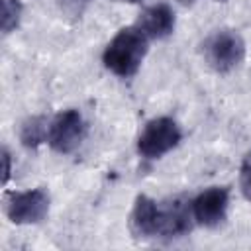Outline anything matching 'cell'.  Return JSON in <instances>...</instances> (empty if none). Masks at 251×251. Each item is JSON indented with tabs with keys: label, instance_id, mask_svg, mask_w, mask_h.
I'll return each mask as SVG.
<instances>
[{
	"label": "cell",
	"instance_id": "3957f363",
	"mask_svg": "<svg viewBox=\"0 0 251 251\" xmlns=\"http://www.w3.org/2000/svg\"><path fill=\"white\" fill-rule=\"evenodd\" d=\"M182 139L180 127L173 118L161 116L145 124L143 131L137 137V153L147 159L155 161L173 151Z\"/></svg>",
	"mask_w": 251,
	"mask_h": 251
},
{
	"label": "cell",
	"instance_id": "277c9868",
	"mask_svg": "<svg viewBox=\"0 0 251 251\" xmlns=\"http://www.w3.org/2000/svg\"><path fill=\"white\" fill-rule=\"evenodd\" d=\"M84 133H86V126H84L80 112L69 108V110L59 112L49 122L47 143L53 151L67 155V153H73L80 145V141L84 139Z\"/></svg>",
	"mask_w": 251,
	"mask_h": 251
},
{
	"label": "cell",
	"instance_id": "8992f818",
	"mask_svg": "<svg viewBox=\"0 0 251 251\" xmlns=\"http://www.w3.org/2000/svg\"><path fill=\"white\" fill-rule=\"evenodd\" d=\"M194 216H192V204L182 198H173L159 204L157 214V237H180L192 229Z\"/></svg>",
	"mask_w": 251,
	"mask_h": 251
},
{
	"label": "cell",
	"instance_id": "9a60e30c",
	"mask_svg": "<svg viewBox=\"0 0 251 251\" xmlns=\"http://www.w3.org/2000/svg\"><path fill=\"white\" fill-rule=\"evenodd\" d=\"M126 2H139V0H126Z\"/></svg>",
	"mask_w": 251,
	"mask_h": 251
},
{
	"label": "cell",
	"instance_id": "4fadbf2b",
	"mask_svg": "<svg viewBox=\"0 0 251 251\" xmlns=\"http://www.w3.org/2000/svg\"><path fill=\"white\" fill-rule=\"evenodd\" d=\"M88 4H90V0H57L59 10L67 18H80Z\"/></svg>",
	"mask_w": 251,
	"mask_h": 251
},
{
	"label": "cell",
	"instance_id": "7a4b0ae2",
	"mask_svg": "<svg viewBox=\"0 0 251 251\" xmlns=\"http://www.w3.org/2000/svg\"><path fill=\"white\" fill-rule=\"evenodd\" d=\"M202 47L206 63L220 75L233 71L245 57V41L235 29L214 31Z\"/></svg>",
	"mask_w": 251,
	"mask_h": 251
},
{
	"label": "cell",
	"instance_id": "ba28073f",
	"mask_svg": "<svg viewBox=\"0 0 251 251\" xmlns=\"http://www.w3.org/2000/svg\"><path fill=\"white\" fill-rule=\"evenodd\" d=\"M133 25H137L149 39H163L175 29V12L169 4L159 2L145 8Z\"/></svg>",
	"mask_w": 251,
	"mask_h": 251
},
{
	"label": "cell",
	"instance_id": "6da1fadb",
	"mask_svg": "<svg viewBox=\"0 0 251 251\" xmlns=\"http://www.w3.org/2000/svg\"><path fill=\"white\" fill-rule=\"evenodd\" d=\"M147 49H149V37L137 25H129L120 29L114 35V39L106 45L102 53V61L104 67L116 76L129 78L139 71L147 55Z\"/></svg>",
	"mask_w": 251,
	"mask_h": 251
},
{
	"label": "cell",
	"instance_id": "7c38bea8",
	"mask_svg": "<svg viewBox=\"0 0 251 251\" xmlns=\"http://www.w3.org/2000/svg\"><path fill=\"white\" fill-rule=\"evenodd\" d=\"M239 188H241L243 196L251 202V151L245 155L241 169H239Z\"/></svg>",
	"mask_w": 251,
	"mask_h": 251
},
{
	"label": "cell",
	"instance_id": "9c48e42d",
	"mask_svg": "<svg viewBox=\"0 0 251 251\" xmlns=\"http://www.w3.org/2000/svg\"><path fill=\"white\" fill-rule=\"evenodd\" d=\"M157 214H159V204L153 198L139 194L135 198V204L129 216L131 233L139 239L157 237Z\"/></svg>",
	"mask_w": 251,
	"mask_h": 251
},
{
	"label": "cell",
	"instance_id": "5bb4252c",
	"mask_svg": "<svg viewBox=\"0 0 251 251\" xmlns=\"http://www.w3.org/2000/svg\"><path fill=\"white\" fill-rule=\"evenodd\" d=\"M12 175V155L6 147H2V182L6 184Z\"/></svg>",
	"mask_w": 251,
	"mask_h": 251
},
{
	"label": "cell",
	"instance_id": "30bf717a",
	"mask_svg": "<svg viewBox=\"0 0 251 251\" xmlns=\"http://www.w3.org/2000/svg\"><path fill=\"white\" fill-rule=\"evenodd\" d=\"M47 129H49V124L45 116H31L22 124L20 139L27 149H35L37 145L47 141Z\"/></svg>",
	"mask_w": 251,
	"mask_h": 251
},
{
	"label": "cell",
	"instance_id": "2e32d148",
	"mask_svg": "<svg viewBox=\"0 0 251 251\" xmlns=\"http://www.w3.org/2000/svg\"><path fill=\"white\" fill-rule=\"evenodd\" d=\"M216 2H224V0H216Z\"/></svg>",
	"mask_w": 251,
	"mask_h": 251
},
{
	"label": "cell",
	"instance_id": "8fae6325",
	"mask_svg": "<svg viewBox=\"0 0 251 251\" xmlns=\"http://www.w3.org/2000/svg\"><path fill=\"white\" fill-rule=\"evenodd\" d=\"M2 2V12H0V29L4 35L12 33L20 20H22V2L20 0H0Z\"/></svg>",
	"mask_w": 251,
	"mask_h": 251
},
{
	"label": "cell",
	"instance_id": "52a82bcc",
	"mask_svg": "<svg viewBox=\"0 0 251 251\" xmlns=\"http://www.w3.org/2000/svg\"><path fill=\"white\" fill-rule=\"evenodd\" d=\"M190 204H192V216L196 224L204 227H216L226 220L229 190L226 186H210L202 190Z\"/></svg>",
	"mask_w": 251,
	"mask_h": 251
},
{
	"label": "cell",
	"instance_id": "5b68a950",
	"mask_svg": "<svg viewBox=\"0 0 251 251\" xmlns=\"http://www.w3.org/2000/svg\"><path fill=\"white\" fill-rule=\"evenodd\" d=\"M6 216L18 226L39 224L49 212V194L43 188H31L24 192H12L4 200Z\"/></svg>",
	"mask_w": 251,
	"mask_h": 251
}]
</instances>
